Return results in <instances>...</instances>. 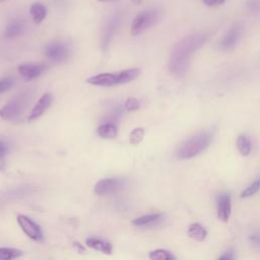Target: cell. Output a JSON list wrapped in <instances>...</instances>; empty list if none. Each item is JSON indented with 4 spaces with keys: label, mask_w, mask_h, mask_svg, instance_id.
Returning a JSON list of instances; mask_svg holds the SVG:
<instances>
[{
    "label": "cell",
    "mask_w": 260,
    "mask_h": 260,
    "mask_svg": "<svg viewBox=\"0 0 260 260\" xmlns=\"http://www.w3.org/2000/svg\"><path fill=\"white\" fill-rule=\"evenodd\" d=\"M100 2H109V1H114V0H99Z\"/></svg>",
    "instance_id": "cell-34"
},
{
    "label": "cell",
    "mask_w": 260,
    "mask_h": 260,
    "mask_svg": "<svg viewBox=\"0 0 260 260\" xmlns=\"http://www.w3.org/2000/svg\"><path fill=\"white\" fill-rule=\"evenodd\" d=\"M237 148L243 156H247L251 152V142L246 135H239L237 138Z\"/></svg>",
    "instance_id": "cell-20"
},
{
    "label": "cell",
    "mask_w": 260,
    "mask_h": 260,
    "mask_svg": "<svg viewBox=\"0 0 260 260\" xmlns=\"http://www.w3.org/2000/svg\"><path fill=\"white\" fill-rule=\"evenodd\" d=\"M259 189H260V180H257V181L253 182L250 186H248V187L241 193V198L250 197V196L256 194Z\"/></svg>",
    "instance_id": "cell-24"
},
{
    "label": "cell",
    "mask_w": 260,
    "mask_h": 260,
    "mask_svg": "<svg viewBox=\"0 0 260 260\" xmlns=\"http://www.w3.org/2000/svg\"><path fill=\"white\" fill-rule=\"evenodd\" d=\"M246 8L251 12H259L260 11V0H247Z\"/></svg>",
    "instance_id": "cell-27"
},
{
    "label": "cell",
    "mask_w": 260,
    "mask_h": 260,
    "mask_svg": "<svg viewBox=\"0 0 260 260\" xmlns=\"http://www.w3.org/2000/svg\"><path fill=\"white\" fill-rule=\"evenodd\" d=\"M126 185V182L122 179L106 178L98 181L93 187V191L96 195H108L120 191Z\"/></svg>",
    "instance_id": "cell-8"
},
{
    "label": "cell",
    "mask_w": 260,
    "mask_h": 260,
    "mask_svg": "<svg viewBox=\"0 0 260 260\" xmlns=\"http://www.w3.org/2000/svg\"><path fill=\"white\" fill-rule=\"evenodd\" d=\"M140 74V70L138 68H129L125 70H121L118 72H104L93 76H90L86 79V82L95 85V86H114L125 84L135 80Z\"/></svg>",
    "instance_id": "cell-3"
},
{
    "label": "cell",
    "mask_w": 260,
    "mask_h": 260,
    "mask_svg": "<svg viewBox=\"0 0 260 260\" xmlns=\"http://www.w3.org/2000/svg\"><path fill=\"white\" fill-rule=\"evenodd\" d=\"M249 239H250V242H251L254 246H256L257 248L260 249V233H259V232L252 234V235L249 237Z\"/></svg>",
    "instance_id": "cell-28"
},
{
    "label": "cell",
    "mask_w": 260,
    "mask_h": 260,
    "mask_svg": "<svg viewBox=\"0 0 260 260\" xmlns=\"http://www.w3.org/2000/svg\"><path fill=\"white\" fill-rule=\"evenodd\" d=\"M241 36H242V27L238 23H235L229 28V30L221 38L219 42V48L222 51L233 50L239 43Z\"/></svg>",
    "instance_id": "cell-10"
},
{
    "label": "cell",
    "mask_w": 260,
    "mask_h": 260,
    "mask_svg": "<svg viewBox=\"0 0 260 260\" xmlns=\"http://www.w3.org/2000/svg\"><path fill=\"white\" fill-rule=\"evenodd\" d=\"M161 219H162V214L150 213V214H145V215L134 218L132 220V224L135 226H149L159 222Z\"/></svg>",
    "instance_id": "cell-15"
},
{
    "label": "cell",
    "mask_w": 260,
    "mask_h": 260,
    "mask_svg": "<svg viewBox=\"0 0 260 260\" xmlns=\"http://www.w3.org/2000/svg\"><path fill=\"white\" fill-rule=\"evenodd\" d=\"M14 84V78L11 76H6L0 78V93L7 91Z\"/></svg>",
    "instance_id": "cell-26"
},
{
    "label": "cell",
    "mask_w": 260,
    "mask_h": 260,
    "mask_svg": "<svg viewBox=\"0 0 260 260\" xmlns=\"http://www.w3.org/2000/svg\"><path fill=\"white\" fill-rule=\"evenodd\" d=\"M187 235L198 242H202L205 240L207 236V231L198 222H193L189 224L188 230H187Z\"/></svg>",
    "instance_id": "cell-19"
},
{
    "label": "cell",
    "mask_w": 260,
    "mask_h": 260,
    "mask_svg": "<svg viewBox=\"0 0 260 260\" xmlns=\"http://www.w3.org/2000/svg\"><path fill=\"white\" fill-rule=\"evenodd\" d=\"M16 220L21 231L29 239L37 242H41L44 240V234L41 226L36 221H34L30 217L24 214H18L16 217Z\"/></svg>",
    "instance_id": "cell-6"
},
{
    "label": "cell",
    "mask_w": 260,
    "mask_h": 260,
    "mask_svg": "<svg viewBox=\"0 0 260 260\" xmlns=\"http://www.w3.org/2000/svg\"><path fill=\"white\" fill-rule=\"evenodd\" d=\"M144 137V129L141 127L134 128L129 134V141L131 144L136 145L142 141Z\"/></svg>",
    "instance_id": "cell-23"
},
{
    "label": "cell",
    "mask_w": 260,
    "mask_h": 260,
    "mask_svg": "<svg viewBox=\"0 0 260 260\" xmlns=\"http://www.w3.org/2000/svg\"><path fill=\"white\" fill-rule=\"evenodd\" d=\"M46 57L55 63H60L68 59L70 55L69 48L62 42H52L45 48Z\"/></svg>",
    "instance_id": "cell-7"
},
{
    "label": "cell",
    "mask_w": 260,
    "mask_h": 260,
    "mask_svg": "<svg viewBox=\"0 0 260 260\" xmlns=\"http://www.w3.org/2000/svg\"><path fill=\"white\" fill-rule=\"evenodd\" d=\"M73 247H74V249H75L78 253H80V254H84V253H85V248L82 246V244H80V243H78V242H74V243H73Z\"/></svg>",
    "instance_id": "cell-31"
},
{
    "label": "cell",
    "mask_w": 260,
    "mask_h": 260,
    "mask_svg": "<svg viewBox=\"0 0 260 260\" xmlns=\"http://www.w3.org/2000/svg\"><path fill=\"white\" fill-rule=\"evenodd\" d=\"M8 145L0 140V158L4 157L8 153Z\"/></svg>",
    "instance_id": "cell-30"
},
{
    "label": "cell",
    "mask_w": 260,
    "mask_h": 260,
    "mask_svg": "<svg viewBox=\"0 0 260 260\" xmlns=\"http://www.w3.org/2000/svg\"><path fill=\"white\" fill-rule=\"evenodd\" d=\"M203 3L207 6H210V7H215V6H219L221 4L224 3L225 0H202Z\"/></svg>",
    "instance_id": "cell-29"
},
{
    "label": "cell",
    "mask_w": 260,
    "mask_h": 260,
    "mask_svg": "<svg viewBox=\"0 0 260 260\" xmlns=\"http://www.w3.org/2000/svg\"><path fill=\"white\" fill-rule=\"evenodd\" d=\"M216 212L217 218L223 222L230 219L232 212L231 196L226 192H221L216 197Z\"/></svg>",
    "instance_id": "cell-11"
},
{
    "label": "cell",
    "mask_w": 260,
    "mask_h": 260,
    "mask_svg": "<svg viewBox=\"0 0 260 260\" xmlns=\"http://www.w3.org/2000/svg\"><path fill=\"white\" fill-rule=\"evenodd\" d=\"M45 70L46 65L43 63H22L17 67L20 77L25 81H31L40 77Z\"/></svg>",
    "instance_id": "cell-9"
},
{
    "label": "cell",
    "mask_w": 260,
    "mask_h": 260,
    "mask_svg": "<svg viewBox=\"0 0 260 260\" xmlns=\"http://www.w3.org/2000/svg\"><path fill=\"white\" fill-rule=\"evenodd\" d=\"M31 93L29 90H25L18 95H15L5 106L0 109V117L7 121H15L25 110Z\"/></svg>",
    "instance_id": "cell-4"
},
{
    "label": "cell",
    "mask_w": 260,
    "mask_h": 260,
    "mask_svg": "<svg viewBox=\"0 0 260 260\" xmlns=\"http://www.w3.org/2000/svg\"><path fill=\"white\" fill-rule=\"evenodd\" d=\"M22 251L15 248L0 247V260H12L20 257Z\"/></svg>",
    "instance_id": "cell-21"
},
{
    "label": "cell",
    "mask_w": 260,
    "mask_h": 260,
    "mask_svg": "<svg viewBox=\"0 0 260 260\" xmlns=\"http://www.w3.org/2000/svg\"><path fill=\"white\" fill-rule=\"evenodd\" d=\"M132 1H133L135 4H139V3L141 2V0H132Z\"/></svg>",
    "instance_id": "cell-33"
},
{
    "label": "cell",
    "mask_w": 260,
    "mask_h": 260,
    "mask_svg": "<svg viewBox=\"0 0 260 260\" xmlns=\"http://www.w3.org/2000/svg\"><path fill=\"white\" fill-rule=\"evenodd\" d=\"M205 40L206 35L201 32H194L178 41L170 54V72L176 76L185 75L192 55L202 47Z\"/></svg>",
    "instance_id": "cell-1"
},
{
    "label": "cell",
    "mask_w": 260,
    "mask_h": 260,
    "mask_svg": "<svg viewBox=\"0 0 260 260\" xmlns=\"http://www.w3.org/2000/svg\"><path fill=\"white\" fill-rule=\"evenodd\" d=\"M160 16L161 12L157 8H149L139 12L132 20L130 28L131 35L136 37L143 34L148 28L155 25L159 21Z\"/></svg>",
    "instance_id": "cell-5"
},
{
    "label": "cell",
    "mask_w": 260,
    "mask_h": 260,
    "mask_svg": "<svg viewBox=\"0 0 260 260\" xmlns=\"http://www.w3.org/2000/svg\"><path fill=\"white\" fill-rule=\"evenodd\" d=\"M29 13L32 18V21L37 24L41 23L47 16V7L40 2H36L31 4L29 7Z\"/></svg>",
    "instance_id": "cell-18"
},
{
    "label": "cell",
    "mask_w": 260,
    "mask_h": 260,
    "mask_svg": "<svg viewBox=\"0 0 260 260\" xmlns=\"http://www.w3.org/2000/svg\"><path fill=\"white\" fill-rule=\"evenodd\" d=\"M85 244L87 247L100 251L104 254L110 255L113 251V247L112 244L106 240L103 239H99V238H93V237H89L85 240Z\"/></svg>",
    "instance_id": "cell-14"
},
{
    "label": "cell",
    "mask_w": 260,
    "mask_h": 260,
    "mask_svg": "<svg viewBox=\"0 0 260 260\" xmlns=\"http://www.w3.org/2000/svg\"><path fill=\"white\" fill-rule=\"evenodd\" d=\"M96 133L100 137L105 139H112L115 138L118 134V127L115 123L106 122L98 127Z\"/></svg>",
    "instance_id": "cell-17"
},
{
    "label": "cell",
    "mask_w": 260,
    "mask_h": 260,
    "mask_svg": "<svg viewBox=\"0 0 260 260\" xmlns=\"http://www.w3.org/2000/svg\"><path fill=\"white\" fill-rule=\"evenodd\" d=\"M235 258V255H234V252L232 251H226L224 254L218 256V259H234Z\"/></svg>",
    "instance_id": "cell-32"
},
{
    "label": "cell",
    "mask_w": 260,
    "mask_h": 260,
    "mask_svg": "<svg viewBox=\"0 0 260 260\" xmlns=\"http://www.w3.org/2000/svg\"><path fill=\"white\" fill-rule=\"evenodd\" d=\"M1 171H3V166L0 165V172H1Z\"/></svg>",
    "instance_id": "cell-35"
},
{
    "label": "cell",
    "mask_w": 260,
    "mask_h": 260,
    "mask_svg": "<svg viewBox=\"0 0 260 260\" xmlns=\"http://www.w3.org/2000/svg\"><path fill=\"white\" fill-rule=\"evenodd\" d=\"M52 102H53L52 93H50V92L44 93L39 99V101L36 103V105L32 107V109L27 117V120L29 122H31L34 120L39 119L41 116H43V114L50 108Z\"/></svg>",
    "instance_id": "cell-12"
},
{
    "label": "cell",
    "mask_w": 260,
    "mask_h": 260,
    "mask_svg": "<svg viewBox=\"0 0 260 260\" xmlns=\"http://www.w3.org/2000/svg\"><path fill=\"white\" fill-rule=\"evenodd\" d=\"M25 29V23L21 19H14L8 23L6 26L4 32H3V38L7 40H11L14 38L19 37L20 35L23 34Z\"/></svg>",
    "instance_id": "cell-13"
},
{
    "label": "cell",
    "mask_w": 260,
    "mask_h": 260,
    "mask_svg": "<svg viewBox=\"0 0 260 260\" xmlns=\"http://www.w3.org/2000/svg\"><path fill=\"white\" fill-rule=\"evenodd\" d=\"M212 134L210 131H199L178 145L176 149V156L180 159L192 158L205 150L210 144Z\"/></svg>",
    "instance_id": "cell-2"
},
{
    "label": "cell",
    "mask_w": 260,
    "mask_h": 260,
    "mask_svg": "<svg viewBox=\"0 0 260 260\" xmlns=\"http://www.w3.org/2000/svg\"><path fill=\"white\" fill-rule=\"evenodd\" d=\"M3 1H5V0H0V3H1V2H3Z\"/></svg>",
    "instance_id": "cell-36"
},
{
    "label": "cell",
    "mask_w": 260,
    "mask_h": 260,
    "mask_svg": "<svg viewBox=\"0 0 260 260\" xmlns=\"http://www.w3.org/2000/svg\"><path fill=\"white\" fill-rule=\"evenodd\" d=\"M148 257L152 260H174L175 256L165 249H155L150 251Z\"/></svg>",
    "instance_id": "cell-22"
},
{
    "label": "cell",
    "mask_w": 260,
    "mask_h": 260,
    "mask_svg": "<svg viewBox=\"0 0 260 260\" xmlns=\"http://www.w3.org/2000/svg\"><path fill=\"white\" fill-rule=\"evenodd\" d=\"M117 27H118V19L117 18H114L112 19L109 24L107 25V27L105 28V31H104V35L102 37V43H101V46L103 48V50H107L110 46V43H111V40L114 36V34L116 32L117 30Z\"/></svg>",
    "instance_id": "cell-16"
},
{
    "label": "cell",
    "mask_w": 260,
    "mask_h": 260,
    "mask_svg": "<svg viewBox=\"0 0 260 260\" xmlns=\"http://www.w3.org/2000/svg\"><path fill=\"white\" fill-rule=\"evenodd\" d=\"M140 108V103L136 98H128L124 104V109L127 112H133Z\"/></svg>",
    "instance_id": "cell-25"
}]
</instances>
